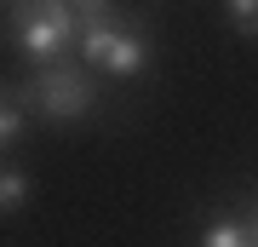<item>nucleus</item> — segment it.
<instances>
[{
  "mask_svg": "<svg viewBox=\"0 0 258 247\" xmlns=\"http://www.w3.org/2000/svg\"><path fill=\"white\" fill-rule=\"evenodd\" d=\"M29 195H35L29 173H18V167H0V213H18V207H29Z\"/></svg>",
  "mask_w": 258,
  "mask_h": 247,
  "instance_id": "obj_5",
  "label": "nucleus"
},
{
  "mask_svg": "<svg viewBox=\"0 0 258 247\" xmlns=\"http://www.w3.org/2000/svg\"><path fill=\"white\" fill-rule=\"evenodd\" d=\"M201 247H252V224L241 219H212L201 230Z\"/></svg>",
  "mask_w": 258,
  "mask_h": 247,
  "instance_id": "obj_4",
  "label": "nucleus"
},
{
  "mask_svg": "<svg viewBox=\"0 0 258 247\" xmlns=\"http://www.w3.org/2000/svg\"><path fill=\"white\" fill-rule=\"evenodd\" d=\"M230 23L241 35H258V0H230Z\"/></svg>",
  "mask_w": 258,
  "mask_h": 247,
  "instance_id": "obj_8",
  "label": "nucleus"
},
{
  "mask_svg": "<svg viewBox=\"0 0 258 247\" xmlns=\"http://www.w3.org/2000/svg\"><path fill=\"white\" fill-rule=\"evenodd\" d=\"M252 247H258V224H252Z\"/></svg>",
  "mask_w": 258,
  "mask_h": 247,
  "instance_id": "obj_9",
  "label": "nucleus"
},
{
  "mask_svg": "<svg viewBox=\"0 0 258 247\" xmlns=\"http://www.w3.org/2000/svg\"><path fill=\"white\" fill-rule=\"evenodd\" d=\"M57 6L69 12L75 29H98V23H115V6L109 0H57Z\"/></svg>",
  "mask_w": 258,
  "mask_h": 247,
  "instance_id": "obj_6",
  "label": "nucleus"
},
{
  "mask_svg": "<svg viewBox=\"0 0 258 247\" xmlns=\"http://www.w3.org/2000/svg\"><path fill=\"white\" fill-rule=\"evenodd\" d=\"M23 104L18 98H12V92H0V150H12V144H18V132H23Z\"/></svg>",
  "mask_w": 258,
  "mask_h": 247,
  "instance_id": "obj_7",
  "label": "nucleus"
},
{
  "mask_svg": "<svg viewBox=\"0 0 258 247\" xmlns=\"http://www.w3.org/2000/svg\"><path fill=\"white\" fill-rule=\"evenodd\" d=\"M75 52H81L86 69H103L115 75V81H132V75H144L149 64V35L138 23H98V29H81L75 35Z\"/></svg>",
  "mask_w": 258,
  "mask_h": 247,
  "instance_id": "obj_2",
  "label": "nucleus"
},
{
  "mask_svg": "<svg viewBox=\"0 0 258 247\" xmlns=\"http://www.w3.org/2000/svg\"><path fill=\"white\" fill-rule=\"evenodd\" d=\"M92 104H98V86L81 64L35 69V81L23 86V110H35L46 121H81V115H92Z\"/></svg>",
  "mask_w": 258,
  "mask_h": 247,
  "instance_id": "obj_3",
  "label": "nucleus"
},
{
  "mask_svg": "<svg viewBox=\"0 0 258 247\" xmlns=\"http://www.w3.org/2000/svg\"><path fill=\"white\" fill-rule=\"evenodd\" d=\"M75 35H81V29L69 23V12L57 6V0H18V6H12V40H18V52L35 69L63 64Z\"/></svg>",
  "mask_w": 258,
  "mask_h": 247,
  "instance_id": "obj_1",
  "label": "nucleus"
}]
</instances>
